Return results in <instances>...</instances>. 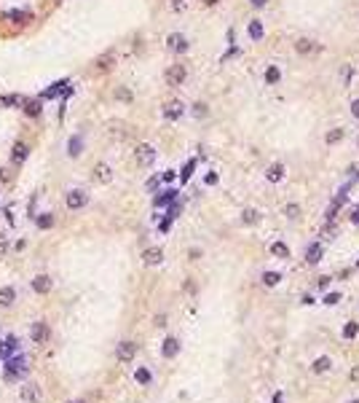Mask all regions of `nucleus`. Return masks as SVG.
I'll return each mask as SVG.
<instances>
[{
    "label": "nucleus",
    "instance_id": "obj_1",
    "mask_svg": "<svg viewBox=\"0 0 359 403\" xmlns=\"http://www.w3.org/2000/svg\"><path fill=\"white\" fill-rule=\"evenodd\" d=\"M134 161L139 167H150V164L156 161V148H153L150 143H139L134 148Z\"/></svg>",
    "mask_w": 359,
    "mask_h": 403
},
{
    "label": "nucleus",
    "instance_id": "obj_2",
    "mask_svg": "<svg viewBox=\"0 0 359 403\" xmlns=\"http://www.w3.org/2000/svg\"><path fill=\"white\" fill-rule=\"evenodd\" d=\"M185 78H188V68H185V65H172V68L166 70V83H169V86H182Z\"/></svg>",
    "mask_w": 359,
    "mask_h": 403
},
{
    "label": "nucleus",
    "instance_id": "obj_3",
    "mask_svg": "<svg viewBox=\"0 0 359 403\" xmlns=\"http://www.w3.org/2000/svg\"><path fill=\"white\" fill-rule=\"evenodd\" d=\"M19 395H22V401H24V403H43V390L38 387V385H32V382L22 385Z\"/></svg>",
    "mask_w": 359,
    "mask_h": 403
},
{
    "label": "nucleus",
    "instance_id": "obj_4",
    "mask_svg": "<svg viewBox=\"0 0 359 403\" xmlns=\"http://www.w3.org/2000/svg\"><path fill=\"white\" fill-rule=\"evenodd\" d=\"M86 202H89V194L81 188H72L67 196H64V204H67V210H81L86 207Z\"/></svg>",
    "mask_w": 359,
    "mask_h": 403
},
{
    "label": "nucleus",
    "instance_id": "obj_5",
    "mask_svg": "<svg viewBox=\"0 0 359 403\" xmlns=\"http://www.w3.org/2000/svg\"><path fill=\"white\" fill-rule=\"evenodd\" d=\"M134 355H137V344H134V341H121V344L116 347V358L121 363L134 360Z\"/></svg>",
    "mask_w": 359,
    "mask_h": 403
},
{
    "label": "nucleus",
    "instance_id": "obj_6",
    "mask_svg": "<svg viewBox=\"0 0 359 403\" xmlns=\"http://www.w3.org/2000/svg\"><path fill=\"white\" fill-rule=\"evenodd\" d=\"M30 336H32V341H35V344H43V341L49 339V325H46L43 320L32 322V328H30Z\"/></svg>",
    "mask_w": 359,
    "mask_h": 403
},
{
    "label": "nucleus",
    "instance_id": "obj_7",
    "mask_svg": "<svg viewBox=\"0 0 359 403\" xmlns=\"http://www.w3.org/2000/svg\"><path fill=\"white\" fill-rule=\"evenodd\" d=\"M94 180L97 183H110L113 180V169H110V164H105V161H99L97 167H94Z\"/></svg>",
    "mask_w": 359,
    "mask_h": 403
},
{
    "label": "nucleus",
    "instance_id": "obj_8",
    "mask_svg": "<svg viewBox=\"0 0 359 403\" xmlns=\"http://www.w3.org/2000/svg\"><path fill=\"white\" fill-rule=\"evenodd\" d=\"M142 261L148 263V266H158V263L164 261V250L161 247H148L142 253Z\"/></svg>",
    "mask_w": 359,
    "mask_h": 403
},
{
    "label": "nucleus",
    "instance_id": "obj_9",
    "mask_svg": "<svg viewBox=\"0 0 359 403\" xmlns=\"http://www.w3.org/2000/svg\"><path fill=\"white\" fill-rule=\"evenodd\" d=\"M166 46H169L172 51H177V54H182V51H188V41H185L180 32H175V35L166 38Z\"/></svg>",
    "mask_w": 359,
    "mask_h": 403
},
{
    "label": "nucleus",
    "instance_id": "obj_10",
    "mask_svg": "<svg viewBox=\"0 0 359 403\" xmlns=\"http://www.w3.org/2000/svg\"><path fill=\"white\" fill-rule=\"evenodd\" d=\"M32 290H35V293H49L51 290V277L49 274H38L35 280H32Z\"/></svg>",
    "mask_w": 359,
    "mask_h": 403
},
{
    "label": "nucleus",
    "instance_id": "obj_11",
    "mask_svg": "<svg viewBox=\"0 0 359 403\" xmlns=\"http://www.w3.org/2000/svg\"><path fill=\"white\" fill-rule=\"evenodd\" d=\"M182 113H185V105H182V102H177V100H175V102H169V105L164 108V116L169 118V121H177V118L182 116Z\"/></svg>",
    "mask_w": 359,
    "mask_h": 403
},
{
    "label": "nucleus",
    "instance_id": "obj_12",
    "mask_svg": "<svg viewBox=\"0 0 359 403\" xmlns=\"http://www.w3.org/2000/svg\"><path fill=\"white\" fill-rule=\"evenodd\" d=\"M295 51H298L300 57L314 54V51H316V43H314V41H308V38H298V41H295Z\"/></svg>",
    "mask_w": 359,
    "mask_h": 403
},
{
    "label": "nucleus",
    "instance_id": "obj_13",
    "mask_svg": "<svg viewBox=\"0 0 359 403\" xmlns=\"http://www.w3.org/2000/svg\"><path fill=\"white\" fill-rule=\"evenodd\" d=\"M27 154H30L27 145H24V143H16L14 148H11V161H14V164H22L24 159H27Z\"/></svg>",
    "mask_w": 359,
    "mask_h": 403
},
{
    "label": "nucleus",
    "instance_id": "obj_14",
    "mask_svg": "<svg viewBox=\"0 0 359 403\" xmlns=\"http://www.w3.org/2000/svg\"><path fill=\"white\" fill-rule=\"evenodd\" d=\"M265 177H268V180L271 183H279V180H282V177H284V164H271V167L268 169H265Z\"/></svg>",
    "mask_w": 359,
    "mask_h": 403
},
{
    "label": "nucleus",
    "instance_id": "obj_15",
    "mask_svg": "<svg viewBox=\"0 0 359 403\" xmlns=\"http://www.w3.org/2000/svg\"><path fill=\"white\" fill-rule=\"evenodd\" d=\"M16 301V290L14 288H0V307H11V304Z\"/></svg>",
    "mask_w": 359,
    "mask_h": 403
},
{
    "label": "nucleus",
    "instance_id": "obj_16",
    "mask_svg": "<svg viewBox=\"0 0 359 403\" xmlns=\"http://www.w3.org/2000/svg\"><path fill=\"white\" fill-rule=\"evenodd\" d=\"M319 258H322V245L314 242V245H308V250H305V263H319Z\"/></svg>",
    "mask_w": 359,
    "mask_h": 403
},
{
    "label": "nucleus",
    "instance_id": "obj_17",
    "mask_svg": "<svg viewBox=\"0 0 359 403\" xmlns=\"http://www.w3.org/2000/svg\"><path fill=\"white\" fill-rule=\"evenodd\" d=\"M177 352H180V341L169 336V339L164 341V358H175Z\"/></svg>",
    "mask_w": 359,
    "mask_h": 403
},
{
    "label": "nucleus",
    "instance_id": "obj_18",
    "mask_svg": "<svg viewBox=\"0 0 359 403\" xmlns=\"http://www.w3.org/2000/svg\"><path fill=\"white\" fill-rule=\"evenodd\" d=\"M24 113H27L30 118H38V116L43 113V105L38 102V100H30L27 105H24Z\"/></svg>",
    "mask_w": 359,
    "mask_h": 403
},
{
    "label": "nucleus",
    "instance_id": "obj_19",
    "mask_svg": "<svg viewBox=\"0 0 359 403\" xmlns=\"http://www.w3.org/2000/svg\"><path fill=\"white\" fill-rule=\"evenodd\" d=\"M332 368V360L324 355V358H316V363H314V374H324V371H330Z\"/></svg>",
    "mask_w": 359,
    "mask_h": 403
},
{
    "label": "nucleus",
    "instance_id": "obj_20",
    "mask_svg": "<svg viewBox=\"0 0 359 403\" xmlns=\"http://www.w3.org/2000/svg\"><path fill=\"white\" fill-rule=\"evenodd\" d=\"M263 22H257V19H255V22H249V38H252V41H260V38H263Z\"/></svg>",
    "mask_w": 359,
    "mask_h": 403
},
{
    "label": "nucleus",
    "instance_id": "obj_21",
    "mask_svg": "<svg viewBox=\"0 0 359 403\" xmlns=\"http://www.w3.org/2000/svg\"><path fill=\"white\" fill-rule=\"evenodd\" d=\"M271 253L279 255V258H290V247L284 245V242H274V245H271Z\"/></svg>",
    "mask_w": 359,
    "mask_h": 403
},
{
    "label": "nucleus",
    "instance_id": "obj_22",
    "mask_svg": "<svg viewBox=\"0 0 359 403\" xmlns=\"http://www.w3.org/2000/svg\"><path fill=\"white\" fill-rule=\"evenodd\" d=\"M241 221H244V223H249V226H252V223H257V221H260V213H257V210H252V207H247V210L241 213Z\"/></svg>",
    "mask_w": 359,
    "mask_h": 403
},
{
    "label": "nucleus",
    "instance_id": "obj_23",
    "mask_svg": "<svg viewBox=\"0 0 359 403\" xmlns=\"http://www.w3.org/2000/svg\"><path fill=\"white\" fill-rule=\"evenodd\" d=\"M113 62H116V57H113V54H105V57L97 59V68H99V70H110Z\"/></svg>",
    "mask_w": 359,
    "mask_h": 403
},
{
    "label": "nucleus",
    "instance_id": "obj_24",
    "mask_svg": "<svg viewBox=\"0 0 359 403\" xmlns=\"http://www.w3.org/2000/svg\"><path fill=\"white\" fill-rule=\"evenodd\" d=\"M279 280H282V274H279V272H265V274H263V282H265L268 288L279 285Z\"/></svg>",
    "mask_w": 359,
    "mask_h": 403
},
{
    "label": "nucleus",
    "instance_id": "obj_25",
    "mask_svg": "<svg viewBox=\"0 0 359 403\" xmlns=\"http://www.w3.org/2000/svg\"><path fill=\"white\" fill-rule=\"evenodd\" d=\"M284 215H287L290 221H298V218H300V207H298V204H284Z\"/></svg>",
    "mask_w": 359,
    "mask_h": 403
},
{
    "label": "nucleus",
    "instance_id": "obj_26",
    "mask_svg": "<svg viewBox=\"0 0 359 403\" xmlns=\"http://www.w3.org/2000/svg\"><path fill=\"white\" fill-rule=\"evenodd\" d=\"M38 226H41V229H51V226H54V215H51V213L38 215Z\"/></svg>",
    "mask_w": 359,
    "mask_h": 403
},
{
    "label": "nucleus",
    "instance_id": "obj_27",
    "mask_svg": "<svg viewBox=\"0 0 359 403\" xmlns=\"http://www.w3.org/2000/svg\"><path fill=\"white\" fill-rule=\"evenodd\" d=\"M134 379L139 382V385H148V382H150V371H148V368H137Z\"/></svg>",
    "mask_w": 359,
    "mask_h": 403
},
{
    "label": "nucleus",
    "instance_id": "obj_28",
    "mask_svg": "<svg viewBox=\"0 0 359 403\" xmlns=\"http://www.w3.org/2000/svg\"><path fill=\"white\" fill-rule=\"evenodd\" d=\"M279 76H282V73H279V68H268V70H265V83H276Z\"/></svg>",
    "mask_w": 359,
    "mask_h": 403
},
{
    "label": "nucleus",
    "instance_id": "obj_29",
    "mask_svg": "<svg viewBox=\"0 0 359 403\" xmlns=\"http://www.w3.org/2000/svg\"><path fill=\"white\" fill-rule=\"evenodd\" d=\"M327 143H341L343 140V129H332V132H327V137H324Z\"/></svg>",
    "mask_w": 359,
    "mask_h": 403
},
{
    "label": "nucleus",
    "instance_id": "obj_30",
    "mask_svg": "<svg viewBox=\"0 0 359 403\" xmlns=\"http://www.w3.org/2000/svg\"><path fill=\"white\" fill-rule=\"evenodd\" d=\"M357 333H359V325H357V322H349V325L343 328V336H346V339H351V336H357Z\"/></svg>",
    "mask_w": 359,
    "mask_h": 403
},
{
    "label": "nucleus",
    "instance_id": "obj_31",
    "mask_svg": "<svg viewBox=\"0 0 359 403\" xmlns=\"http://www.w3.org/2000/svg\"><path fill=\"white\" fill-rule=\"evenodd\" d=\"M81 154V137H72L70 140V156H78Z\"/></svg>",
    "mask_w": 359,
    "mask_h": 403
},
{
    "label": "nucleus",
    "instance_id": "obj_32",
    "mask_svg": "<svg viewBox=\"0 0 359 403\" xmlns=\"http://www.w3.org/2000/svg\"><path fill=\"white\" fill-rule=\"evenodd\" d=\"M175 196H177V191H166L164 196H158V199H156V204H166V202H172V199H175Z\"/></svg>",
    "mask_w": 359,
    "mask_h": 403
},
{
    "label": "nucleus",
    "instance_id": "obj_33",
    "mask_svg": "<svg viewBox=\"0 0 359 403\" xmlns=\"http://www.w3.org/2000/svg\"><path fill=\"white\" fill-rule=\"evenodd\" d=\"M116 97H118V100H123V102H131V91L129 89H116Z\"/></svg>",
    "mask_w": 359,
    "mask_h": 403
},
{
    "label": "nucleus",
    "instance_id": "obj_34",
    "mask_svg": "<svg viewBox=\"0 0 359 403\" xmlns=\"http://www.w3.org/2000/svg\"><path fill=\"white\" fill-rule=\"evenodd\" d=\"M5 253H8V237L0 231V255H5Z\"/></svg>",
    "mask_w": 359,
    "mask_h": 403
},
{
    "label": "nucleus",
    "instance_id": "obj_35",
    "mask_svg": "<svg viewBox=\"0 0 359 403\" xmlns=\"http://www.w3.org/2000/svg\"><path fill=\"white\" fill-rule=\"evenodd\" d=\"M193 116L196 118H204V116H207V105H201V102L193 105Z\"/></svg>",
    "mask_w": 359,
    "mask_h": 403
},
{
    "label": "nucleus",
    "instance_id": "obj_36",
    "mask_svg": "<svg viewBox=\"0 0 359 403\" xmlns=\"http://www.w3.org/2000/svg\"><path fill=\"white\" fill-rule=\"evenodd\" d=\"M341 301V293H327L324 296V304H338Z\"/></svg>",
    "mask_w": 359,
    "mask_h": 403
},
{
    "label": "nucleus",
    "instance_id": "obj_37",
    "mask_svg": "<svg viewBox=\"0 0 359 403\" xmlns=\"http://www.w3.org/2000/svg\"><path fill=\"white\" fill-rule=\"evenodd\" d=\"M351 116L359 118V100H351Z\"/></svg>",
    "mask_w": 359,
    "mask_h": 403
},
{
    "label": "nucleus",
    "instance_id": "obj_38",
    "mask_svg": "<svg viewBox=\"0 0 359 403\" xmlns=\"http://www.w3.org/2000/svg\"><path fill=\"white\" fill-rule=\"evenodd\" d=\"M249 3H252V5H255V8H263V5H265V3H268V0H249Z\"/></svg>",
    "mask_w": 359,
    "mask_h": 403
},
{
    "label": "nucleus",
    "instance_id": "obj_39",
    "mask_svg": "<svg viewBox=\"0 0 359 403\" xmlns=\"http://www.w3.org/2000/svg\"><path fill=\"white\" fill-rule=\"evenodd\" d=\"M215 3H220V0H204V5H215Z\"/></svg>",
    "mask_w": 359,
    "mask_h": 403
},
{
    "label": "nucleus",
    "instance_id": "obj_40",
    "mask_svg": "<svg viewBox=\"0 0 359 403\" xmlns=\"http://www.w3.org/2000/svg\"><path fill=\"white\" fill-rule=\"evenodd\" d=\"M172 3H175V5H177V8H180V5H182V3H185V0H172Z\"/></svg>",
    "mask_w": 359,
    "mask_h": 403
},
{
    "label": "nucleus",
    "instance_id": "obj_41",
    "mask_svg": "<svg viewBox=\"0 0 359 403\" xmlns=\"http://www.w3.org/2000/svg\"><path fill=\"white\" fill-rule=\"evenodd\" d=\"M274 403H282V395H276V398H274Z\"/></svg>",
    "mask_w": 359,
    "mask_h": 403
},
{
    "label": "nucleus",
    "instance_id": "obj_42",
    "mask_svg": "<svg viewBox=\"0 0 359 403\" xmlns=\"http://www.w3.org/2000/svg\"><path fill=\"white\" fill-rule=\"evenodd\" d=\"M351 403H359V401H351Z\"/></svg>",
    "mask_w": 359,
    "mask_h": 403
},
{
    "label": "nucleus",
    "instance_id": "obj_43",
    "mask_svg": "<svg viewBox=\"0 0 359 403\" xmlns=\"http://www.w3.org/2000/svg\"><path fill=\"white\" fill-rule=\"evenodd\" d=\"M357 266H359V263H357Z\"/></svg>",
    "mask_w": 359,
    "mask_h": 403
}]
</instances>
